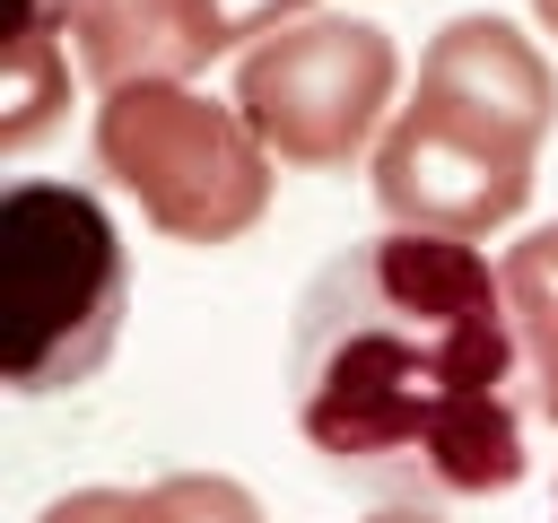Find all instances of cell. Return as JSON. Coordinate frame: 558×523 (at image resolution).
<instances>
[{
	"instance_id": "1",
	"label": "cell",
	"mask_w": 558,
	"mask_h": 523,
	"mask_svg": "<svg viewBox=\"0 0 558 523\" xmlns=\"http://www.w3.org/2000/svg\"><path fill=\"white\" fill-rule=\"evenodd\" d=\"M523 340L480 244L384 227L331 253L288 331V401L323 471L392 506L523 479Z\"/></svg>"
},
{
	"instance_id": "2",
	"label": "cell",
	"mask_w": 558,
	"mask_h": 523,
	"mask_svg": "<svg viewBox=\"0 0 558 523\" xmlns=\"http://www.w3.org/2000/svg\"><path fill=\"white\" fill-rule=\"evenodd\" d=\"M9 253V384L70 392L87 384L131 314V262L87 183H9L0 200Z\"/></svg>"
},
{
	"instance_id": "3",
	"label": "cell",
	"mask_w": 558,
	"mask_h": 523,
	"mask_svg": "<svg viewBox=\"0 0 558 523\" xmlns=\"http://www.w3.org/2000/svg\"><path fill=\"white\" fill-rule=\"evenodd\" d=\"M270 148L253 122L192 78H140L96 105V174L140 200V218L174 244H235L270 209Z\"/></svg>"
},
{
	"instance_id": "4",
	"label": "cell",
	"mask_w": 558,
	"mask_h": 523,
	"mask_svg": "<svg viewBox=\"0 0 558 523\" xmlns=\"http://www.w3.org/2000/svg\"><path fill=\"white\" fill-rule=\"evenodd\" d=\"M401 87V52L384 26L366 17H296L279 35H262L253 52H235V113L253 122V139L296 166V174H340L357 166V148L375 139L384 105Z\"/></svg>"
},
{
	"instance_id": "5",
	"label": "cell",
	"mask_w": 558,
	"mask_h": 523,
	"mask_svg": "<svg viewBox=\"0 0 558 523\" xmlns=\"http://www.w3.org/2000/svg\"><path fill=\"white\" fill-rule=\"evenodd\" d=\"M532 157L523 139L453 113V105H401L375 139V209L410 235H453L480 244L488 227H506L532 200Z\"/></svg>"
},
{
	"instance_id": "6",
	"label": "cell",
	"mask_w": 558,
	"mask_h": 523,
	"mask_svg": "<svg viewBox=\"0 0 558 523\" xmlns=\"http://www.w3.org/2000/svg\"><path fill=\"white\" fill-rule=\"evenodd\" d=\"M418 96H427V105H453V113L523 139V148H541L549 122H558V78H549L541 44H532L514 17H497V9H488V17H445V26L427 35V52H418Z\"/></svg>"
},
{
	"instance_id": "7",
	"label": "cell",
	"mask_w": 558,
	"mask_h": 523,
	"mask_svg": "<svg viewBox=\"0 0 558 523\" xmlns=\"http://www.w3.org/2000/svg\"><path fill=\"white\" fill-rule=\"evenodd\" d=\"M506 305H514V340L541 392V418L558 427V227H532L523 244H506Z\"/></svg>"
},
{
	"instance_id": "8",
	"label": "cell",
	"mask_w": 558,
	"mask_h": 523,
	"mask_svg": "<svg viewBox=\"0 0 558 523\" xmlns=\"http://www.w3.org/2000/svg\"><path fill=\"white\" fill-rule=\"evenodd\" d=\"M70 113V52L52 26H17L9 35V70H0V148L26 157L35 139H52Z\"/></svg>"
},
{
	"instance_id": "9",
	"label": "cell",
	"mask_w": 558,
	"mask_h": 523,
	"mask_svg": "<svg viewBox=\"0 0 558 523\" xmlns=\"http://www.w3.org/2000/svg\"><path fill=\"white\" fill-rule=\"evenodd\" d=\"M140 497H148V523H270L262 497L244 479H227V471H166Z\"/></svg>"
},
{
	"instance_id": "10",
	"label": "cell",
	"mask_w": 558,
	"mask_h": 523,
	"mask_svg": "<svg viewBox=\"0 0 558 523\" xmlns=\"http://www.w3.org/2000/svg\"><path fill=\"white\" fill-rule=\"evenodd\" d=\"M35 523H148V497H131V488H70Z\"/></svg>"
},
{
	"instance_id": "11",
	"label": "cell",
	"mask_w": 558,
	"mask_h": 523,
	"mask_svg": "<svg viewBox=\"0 0 558 523\" xmlns=\"http://www.w3.org/2000/svg\"><path fill=\"white\" fill-rule=\"evenodd\" d=\"M70 0H17V26H61Z\"/></svg>"
},
{
	"instance_id": "12",
	"label": "cell",
	"mask_w": 558,
	"mask_h": 523,
	"mask_svg": "<svg viewBox=\"0 0 558 523\" xmlns=\"http://www.w3.org/2000/svg\"><path fill=\"white\" fill-rule=\"evenodd\" d=\"M366 523H445L436 506H384V514H366Z\"/></svg>"
},
{
	"instance_id": "13",
	"label": "cell",
	"mask_w": 558,
	"mask_h": 523,
	"mask_svg": "<svg viewBox=\"0 0 558 523\" xmlns=\"http://www.w3.org/2000/svg\"><path fill=\"white\" fill-rule=\"evenodd\" d=\"M532 17H541V35H558V0H532Z\"/></svg>"
}]
</instances>
